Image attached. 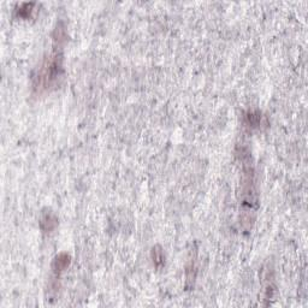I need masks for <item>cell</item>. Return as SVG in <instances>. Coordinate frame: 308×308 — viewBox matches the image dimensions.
I'll return each instance as SVG.
<instances>
[{
  "label": "cell",
  "instance_id": "cell-1",
  "mask_svg": "<svg viewBox=\"0 0 308 308\" xmlns=\"http://www.w3.org/2000/svg\"><path fill=\"white\" fill-rule=\"evenodd\" d=\"M55 50L48 58L45 59L44 64L40 67L39 72L34 78V89L39 93L48 91L58 85L59 80L63 76V52L62 46L65 40L64 28L58 26L55 31Z\"/></svg>",
  "mask_w": 308,
  "mask_h": 308
},
{
  "label": "cell",
  "instance_id": "cell-3",
  "mask_svg": "<svg viewBox=\"0 0 308 308\" xmlns=\"http://www.w3.org/2000/svg\"><path fill=\"white\" fill-rule=\"evenodd\" d=\"M57 224H58V219L51 211H45L42 212L41 218H40V228L42 231L51 232L56 229Z\"/></svg>",
  "mask_w": 308,
  "mask_h": 308
},
{
  "label": "cell",
  "instance_id": "cell-4",
  "mask_svg": "<svg viewBox=\"0 0 308 308\" xmlns=\"http://www.w3.org/2000/svg\"><path fill=\"white\" fill-rule=\"evenodd\" d=\"M34 2H23L16 9V16L20 18H28L33 11Z\"/></svg>",
  "mask_w": 308,
  "mask_h": 308
},
{
  "label": "cell",
  "instance_id": "cell-5",
  "mask_svg": "<svg viewBox=\"0 0 308 308\" xmlns=\"http://www.w3.org/2000/svg\"><path fill=\"white\" fill-rule=\"evenodd\" d=\"M152 259L153 263L156 267H160L161 265H164V261H165V256H164L163 250L159 246H155L152 249Z\"/></svg>",
  "mask_w": 308,
  "mask_h": 308
},
{
  "label": "cell",
  "instance_id": "cell-2",
  "mask_svg": "<svg viewBox=\"0 0 308 308\" xmlns=\"http://www.w3.org/2000/svg\"><path fill=\"white\" fill-rule=\"evenodd\" d=\"M70 263H71V258H70L67 253H61L59 255H57L52 264L53 274H55L56 277H58V276H61L62 272L65 271Z\"/></svg>",
  "mask_w": 308,
  "mask_h": 308
}]
</instances>
